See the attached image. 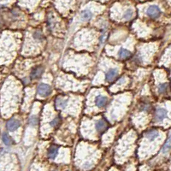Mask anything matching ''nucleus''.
I'll return each instance as SVG.
<instances>
[{
    "instance_id": "nucleus-6",
    "label": "nucleus",
    "mask_w": 171,
    "mask_h": 171,
    "mask_svg": "<svg viewBox=\"0 0 171 171\" xmlns=\"http://www.w3.org/2000/svg\"><path fill=\"white\" fill-rule=\"evenodd\" d=\"M96 129L99 133H104L107 129V123L104 120H99L96 123Z\"/></svg>"
},
{
    "instance_id": "nucleus-11",
    "label": "nucleus",
    "mask_w": 171,
    "mask_h": 171,
    "mask_svg": "<svg viewBox=\"0 0 171 171\" xmlns=\"http://www.w3.org/2000/svg\"><path fill=\"white\" fill-rule=\"evenodd\" d=\"M159 135V133H158V131L157 130H151V131H149L146 133L145 134V136L146 138L150 140H154L156 138H157Z\"/></svg>"
},
{
    "instance_id": "nucleus-10",
    "label": "nucleus",
    "mask_w": 171,
    "mask_h": 171,
    "mask_svg": "<svg viewBox=\"0 0 171 171\" xmlns=\"http://www.w3.org/2000/svg\"><path fill=\"white\" fill-rule=\"evenodd\" d=\"M118 56L120 57V58H122V59H127V58L130 57L131 52H130L128 50L122 48V49H120L119 52H118Z\"/></svg>"
},
{
    "instance_id": "nucleus-1",
    "label": "nucleus",
    "mask_w": 171,
    "mask_h": 171,
    "mask_svg": "<svg viewBox=\"0 0 171 171\" xmlns=\"http://www.w3.org/2000/svg\"><path fill=\"white\" fill-rule=\"evenodd\" d=\"M51 88L49 85L42 83L39 86L38 93L42 97H47L51 94Z\"/></svg>"
},
{
    "instance_id": "nucleus-9",
    "label": "nucleus",
    "mask_w": 171,
    "mask_h": 171,
    "mask_svg": "<svg viewBox=\"0 0 171 171\" xmlns=\"http://www.w3.org/2000/svg\"><path fill=\"white\" fill-rule=\"evenodd\" d=\"M43 73V68L41 67H37L33 69V71L31 73V77L32 79H37L39 76L41 75Z\"/></svg>"
},
{
    "instance_id": "nucleus-17",
    "label": "nucleus",
    "mask_w": 171,
    "mask_h": 171,
    "mask_svg": "<svg viewBox=\"0 0 171 171\" xmlns=\"http://www.w3.org/2000/svg\"><path fill=\"white\" fill-rule=\"evenodd\" d=\"M168 88H169V86H168L167 83L161 84L158 87V92H159L160 93H164L168 90Z\"/></svg>"
},
{
    "instance_id": "nucleus-19",
    "label": "nucleus",
    "mask_w": 171,
    "mask_h": 171,
    "mask_svg": "<svg viewBox=\"0 0 171 171\" xmlns=\"http://www.w3.org/2000/svg\"><path fill=\"white\" fill-rule=\"evenodd\" d=\"M60 123V119H59V117H56L55 119H53V121H51V126H52V127H57L58 124Z\"/></svg>"
},
{
    "instance_id": "nucleus-4",
    "label": "nucleus",
    "mask_w": 171,
    "mask_h": 171,
    "mask_svg": "<svg viewBox=\"0 0 171 171\" xmlns=\"http://www.w3.org/2000/svg\"><path fill=\"white\" fill-rule=\"evenodd\" d=\"M20 126H21V123H20L19 121H17L15 119H11L8 122L7 128L10 131H15L19 128Z\"/></svg>"
},
{
    "instance_id": "nucleus-12",
    "label": "nucleus",
    "mask_w": 171,
    "mask_h": 171,
    "mask_svg": "<svg viewBox=\"0 0 171 171\" xmlns=\"http://www.w3.org/2000/svg\"><path fill=\"white\" fill-rule=\"evenodd\" d=\"M57 153H58V149H57V146H51V148L49 149V152H48V156H49L50 158L53 159L57 157Z\"/></svg>"
},
{
    "instance_id": "nucleus-20",
    "label": "nucleus",
    "mask_w": 171,
    "mask_h": 171,
    "mask_svg": "<svg viewBox=\"0 0 171 171\" xmlns=\"http://www.w3.org/2000/svg\"><path fill=\"white\" fill-rule=\"evenodd\" d=\"M34 37L36 39H42V35L39 32H36V33L34 34Z\"/></svg>"
},
{
    "instance_id": "nucleus-8",
    "label": "nucleus",
    "mask_w": 171,
    "mask_h": 171,
    "mask_svg": "<svg viewBox=\"0 0 171 171\" xmlns=\"http://www.w3.org/2000/svg\"><path fill=\"white\" fill-rule=\"evenodd\" d=\"M92 16V13L89 10H84L80 12V18L83 21H89Z\"/></svg>"
},
{
    "instance_id": "nucleus-2",
    "label": "nucleus",
    "mask_w": 171,
    "mask_h": 171,
    "mask_svg": "<svg viewBox=\"0 0 171 171\" xmlns=\"http://www.w3.org/2000/svg\"><path fill=\"white\" fill-rule=\"evenodd\" d=\"M146 13H147L148 16L155 19V18H157L161 15V10L157 5H152V6H150L147 9Z\"/></svg>"
},
{
    "instance_id": "nucleus-3",
    "label": "nucleus",
    "mask_w": 171,
    "mask_h": 171,
    "mask_svg": "<svg viewBox=\"0 0 171 171\" xmlns=\"http://www.w3.org/2000/svg\"><path fill=\"white\" fill-rule=\"evenodd\" d=\"M167 116V110L163 108H158L156 110L155 114V120L157 122H162L164 118Z\"/></svg>"
},
{
    "instance_id": "nucleus-13",
    "label": "nucleus",
    "mask_w": 171,
    "mask_h": 171,
    "mask_svg": "<svg viewBox=\"0 0 171 171\" xmlns=\"http://www.w3.org/2000/svg\"><path fill=\"white\" fill-rule=\"evenodd\" d=\"M171 149V134L169 138L168 139V140L166 141V143L165 145H164V147L162 149V152H164V153H166L167 152H169V150Z\"/></svg>"
},
{
    "instance_id": "nucleus-18",
    "label": "nucleus",
    "mask_w": 171,
    "mask_h": 171,
    "mask_svg": "<svg viewBox=\"0 0 171 171\" xmlns=\"http://www.w3.org/2000/svg\"><path fill=\"white\" fill-rule=\"evenodd\" d=\"M29 124L31 126H36L38 124V118L36 116H32L29 119Z\"/></svg>"
},
{
    "instance_id": "nucleus-14",
    "label": "nucleus",
    "mask_w": 171,
    "mask_h": 171,
    "mask_svg": "<svg viewBox=\"0 0 171 171\" xmlns=\"http://www.w3.org/2000/svg\"><path fill=\"white\" fill-rule=\"evenodd\" d=\"M2 140H3V142L6 145H10L12 144V140L10 137L6 133H3V136H2Z\"/></svg>"
},
{
    "instance_id": "nucleus-15",
    "label": "nucleus",
    "mask_w": 171,
    "mask_h": 171,
    "mask_svg": "<svg viewBox=\"0 0 171 171\" xmlns=\"http://www.w3.org/2000/svg\"><path fill=\"white\" fill-rule=\"evenodd\" d=\"M133 10H131V9H128V10H127L125 13H124V15H123V17H124L126 20H130L131 18H132V17H133Z\"/></svg>"
},
{
    "instance_id": "nucleus-16",
    "label": "nucleus",
    "mask_w": 171,
    "mask_h": 171,
    "mask_svg": "<svg viewBox=\"0 0 171 171\" xmlns=\"http://www.w3.org/2000/svg\"><path fill=\"white\" fill-rule=\"evenodd\" d=\"M56 104H57V106L58 107V108L63 109V108H64V107L66 106L67 101H66V100H63V99H57Z\"/></svg>"
},
{
    "instance_id": "nucleus-5",
    "label": "nucleus",
    "mask_w": 171,
    "mask_h": 171,
    "mask_svg": "<svg viewBox=\"0 0 171 171\" xmlns=\"http://www.w3.org/2000/svg\"><path fill=\"white\" fill-rule=\"evenodd\" d=\"M95 103L97 106L99 107V108H103V107H104L107 104L108 99H107L106 97H104V96L99 95L98 97H96Z\"/></svg>"
},
{
    "instance_id": "nucleus-7",
    "label": "nucleus",
    "mask_w": 171,
    "mask_h": 171,
    "mask_svg": "<svg viewBox=\"0 0 171 171\" xmlns=\"http://www.w3.org/2000/svg\"><path fill=\"white\" fill-rule=\"evenodd\" d=\"M118 75L117 69L116 68H111L110 69L106 74V80L107 81H112L113 80H115L116 78V76Z\"/></svg>"
}]
</instances>
